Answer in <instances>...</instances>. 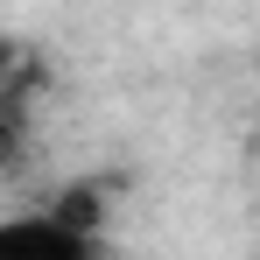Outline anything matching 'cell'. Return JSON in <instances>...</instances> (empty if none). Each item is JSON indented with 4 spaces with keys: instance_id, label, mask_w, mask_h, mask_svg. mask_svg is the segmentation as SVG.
<instances>
[{
    "instance_id": "obj_1",
    "label": "cell",
    "mask_w": 260,
    "mask_h": 260,
    "mask_svg": "<svg viewBox=\"0 0 260 260\" xmlns=\"http://www.w3.org/2000/svg\"><path fill=\"white\" fill-rule=\"evenodd\" d=\"M49 218L63 225V232H78V239H99V225H106V190L99 183H71V190H56V204H49Z\"/></svg>"
},
{
    "instance_id": "obj_2",
    "label": "cell",
    "mask_w": 260,
    "mask_h": 260,
    "mask_svg": "<svg viewBox=\"0 0 260 260\" xmlns=\"http://www.w3.org/2000/svg\"><path fill=\"white\" fill-rule=\"evenodd\" d=\"M21 148H28V91L21 78H0V176L21 162Z\"/></svg>"
},
{
    "instance_id": "obj_3",
    "label": "cell",
    "mask_w": 260,
    "mask_h": 260,
    "mask_svg": "<svg viewBox=\"0 0 260 260\" xmlns=\"http://www.w3.org/2000/svg\"><path fill=\"white\" fill-rule=\"evenodd\" d=\"M14 71H21V49H14V36L0 28V78H14Z\"/></svg>"
}]
</instances>
